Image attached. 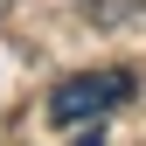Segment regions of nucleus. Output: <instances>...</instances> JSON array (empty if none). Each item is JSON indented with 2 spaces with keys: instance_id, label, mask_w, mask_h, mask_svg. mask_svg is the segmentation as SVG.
<instances>
[{
  "instance_id": "nucleus-2",
  "label": "nucleus",
  "mask_w": 146,
  "mask_h": 146,
  "mask_svg": "<svg viewBox=\"0 0 146 146\" xmlns=\"http://www.w3.org/2000/svg\"><path fill=\"white\" fill-rule=\"evenodd\" d=\"M77 146H104V139H98V132H90V139H77Z\"/></svg>"
},
{
  "instance_id": "nucleus-1",
  "label": "nucleus",
  "mask_w": 146,
  "mask_h": 146,
  "mask_svg": "<svg viewBox=\"0 0 146 146\" xmlns=\"http://www.w3.org/2000/svg\"><path fill=\"white\" fill-rule=\"evenodd\" d=\"M132 90H139L132 70H77V77H63L49 90V125H90V118L118 111Z\"/></svg>"
}]
</instances>
